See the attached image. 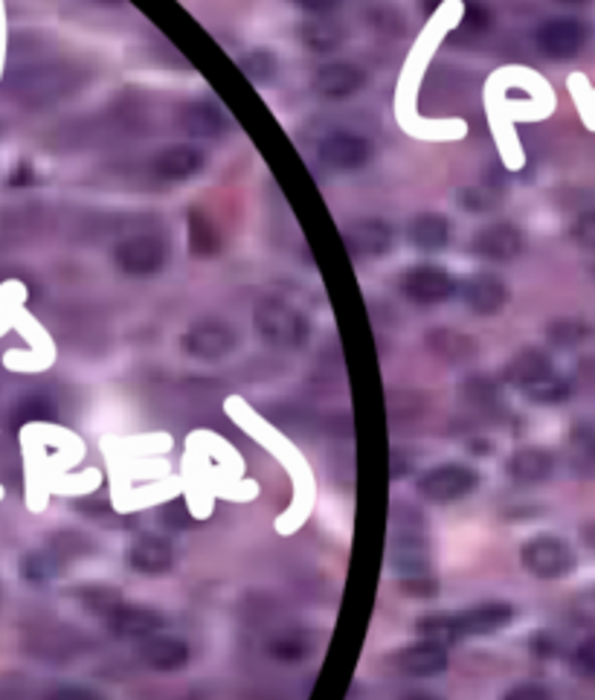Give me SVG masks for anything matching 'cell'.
<instances>
[{
  "label": "cell",
  "instance_id": "obj_1",
  "mask_svg": "<svg viewBox=\"0 0 595 700\" xmlns=\"http://www.w3.org/2000/svg\"><path fill=\"white\" fill-rule=\"evenodd\" d=\"M256 332L262 334V341L271 346H282V349H297L308 341V320L302 311L290 309L288 302L282 300H262L253 314Z\"/></svg>",
  "mask_w": 595,
  "mask_h": 700
},
{
  "label": "cell",
  "instance_id": "obj_2",
  "mask_svg": "<svg viewBox=\"0 0 595 700\" xmlns=\"http://www.w3.org/2000/svg\"><path fill=\"white\" fill-rule=\"evenodd\" d=\"M76 84L70 67L61 65H38L26 67L21 73L9 79V88L24 105H47V102L65 96Z\"/></svg>",
  "mask_w": 595,
  "mask_h": 700
},
{
  "label": "cell",
  "instance_id": "obj_3",
  "mask_svg": "<svg viewBox=\"0 0 595 700\" xmlns=\"http://www.w3.org/2000/svg\"><path fill=\"white\" fill-rule=\"evenodd\" d=\"M520 561L526 573H531L535 578L554 582V578H563V575L572 573L575 552L558 535H538V538H529V541L523 543Z\"/></svg>",
  "mask_w": 595,
  "mask_h": 700
},
{
  "label": "cell",
  "instance_id": "obj_4",
  "mask_svg": "<svg viewBox=\"0 0 595 700\" xmlns=\"http://www.w3.org/2000/svg\"><path fill=\"white\" fill-rule=\"evenodd\" d=\"M480 485V474L462 462H445V466L431 468L427 474L419 477V494L431 503H454L462 501Z\"/></svg>",
  "mask_w": 595,
  "mask_h": 700
},
{
  "label": "cell",
  "instance_id": "obj_5",
  "mask_svg": "<svg viewBox=\"0 0 595 700\" xmlns=\"http://www.w3.org/2000/svg\"><path fill=\"white\" fill-rule=\"evenodd\" d=\"M169 248L160 236L140 233L128 236L114 248V265L128 276H155L163 271Z\"/></svg>",
  "mask_w": 595,
  "mask_h": 700
},
{
  "label": "cell",
  "instance_id": "obj_6",
  "mask_svg": "<svg viewBox=\"0 0 595 700\" xmlns=\"http://www.w3.org/2000/svg\"><path fill=\"white\" fill-rule=\"evenodd\" d=\"M375 154L373 140L355 131H334L320 140V160L334 172H357L364 169Z\"/></svg>",
  "mask_w": 595,
  "mask_h": 700
},
{
  "label": "cell",
  "instance_id": "obj_7",
  "mask_svg": "<svg viewBox=\"0 0 595 700\" xmlns=\"http://www.w3.org/2000/svg\"><path fill=\"white\" fill-rule=\"evenodd\" d=\"M456 279L450 276V271L442 265H415L404 274V288L407 300L419 302V306H436V302L450 300L456 294Z\"/></svg>",
  "mask_w": 595,
  "mask_h": 700
},
{
  "label": "cell",
  "instance_id": "obj_8",
  "mask_svg": "<svg viewBox=\"0 0 595 700\" xmlns=\"http://www.w3.org/2000/svg\"><path fill=\"white\" fill-rule=\"evenodd\" d=\"M236 332L232 325L221 323V320H198L190 325V332L183 334V349L190 352L192 358L198 360H221L236 349Z\"/></svg>",
  "mask_w": 595,
  "mask_h": 700
},
{
  "label": "cell",
  "instance_id": "obj_9",
  "mask_svg": "<svg viewBox=\"0 0 595 700\" xmlns=\"http://www.w3.org/2000/svg\"><path fill=\"white\" fill-rule=\"evenodd\" d=\"M538 50L549 59H572L587 42V26L575 18H549L535 33Z\"/></svg>",
  "mask_w": 595,
  "mask_h": 700
},
{
  "label": "cell",
  "instance_id": "obj_10",
  "mask_svg": "<svg viewBox=\"0 0 595 700\" xmlns=\"http://www.w3.org/2000/svg\"><path fill=\"white\" fill-rule=\"evenodd\" d=\"M137 657L151 672H181L190 663V645L181 636L155 631L137 642Z\"/></svg>",
  "mask_w": 595,
  "mask_h": 700
},
{
  "label": "cell",
  "instance_id": "obj_11",
  "mask_svg": "<svg viewBox=\"0 0 595 700\" xmlns=\"http://www.w3.org/2000/svg\"><path fill=\"white\" fill-rule=\"evenodd\" d=\"M456 291H459L465 306L473 314H482V318H491L496 311H503L505 302H508V285L500 276L491 274H473L471 279L456 285Z\"/></svg>",
  "mask_w": 595,
  "mask_h": 700
},
{
  "label": "cell",
  "instance_id": "obj_12",
  "mask_svg": "<svg viewBox=\"0 0 595 700\" xmlns=\"http://www.w3.org/2000/svg\"><path fill=\"white\" fill-rule=\"evenodd\" d=\"M204 167H207V154L186 142L165 146L151 158V172L163 181H186V177L198 175Z\"/></svg>",
  "mask_w": 595,
  "mask_h": 700
},
{
  "label": "cell",
  "instance_id": "obj_13",
  "mask_svg": "<svg viewBox=\"0 0 595 700\" xmlns=\"http://www.w3.org/2000/svg\"><path fill=\"white\" fill-rule=\"evenodd\" d=\"M392 227L380 218H366V221H357L343 233V242H346L348 253L357 259H378L384 253H389L392 248Z\"/></svg>",
  "mask_w": 595,
  "mask_h": 700
},
{
  "label": "cell",
  "instance_id": "obj_14",
  "mask_svg": "<svg viewBox=\"0 0 595 700\" xmlns=\"http://www.w3.org/2000/svg\"><path fill=\"white\" fill-rule=\"evenodd\" d=\"M512 619H514V608L512 605H505V601H488V605L465 610V613H454L456 640H462V636L494 634V631L508 626Z\"/></svg>",
  "mask_w": 595,
  "mask_h": 700
},
{
  "label": "cell",
  "instance_id": "obj_15",
  "mask_svg": "<svg viewBox=\"0 0 595 700\" xmlns=\"http://www.w3.org/2000/svg\"><path fill=\"white\" fill-rule=\"evenodd\" d=\"M471 251L488 262H512L523 251V233L514 225H488L473 236Z\"/></svg>",
  "mask_w": 595,
  "mask_h": 700
},
{
  "label": "cell",
  "instance_id": "obj_16",
  "mask_svg": "<svg viewBox=\"0 0 595 700\" xmlns=\"http://www.w3.org/2000/svg\"><path fill=\"white\" fill-rule=\"evenodd\" d=\"M366 84V73L357 65L348 61H334V65L320 67L314 73V91L323 100H348L355 96Z\"/></svg>",
  "mask_w": 595,
  "mask_h": 700
},
{
  "label": "cell",
  "instance_id": "obj_17",
  "mask_svg": "<svg viewBox=\"0 0 595 700\" xmlns=\"http://www.w3.org/2000/svg\"><path fill=\"white\" fill-rule=\"evenodd\" d=\"M174 564L172 543L158 535H140L128 550V567L140 575H163Z\"/></svg>",
  "mask_w": 595,
  "mask_h": 700
},
{
  "label": "cell",
  "instance_id": "obj_18",
  "mask_svg": "<svg viewBox=\"0 0 595 700\" xmlns=\"http://www.w3.org/2000/svg\"><path fill=\"white\" fill-rule=\"evenodd\" d=\"M105 619H108V628L116 636H131V640H142V636L155 634V631L163 628V617L158 610L125 605V601H119Z\"/></svg>",
  "mask_w": 595,
  "mask_h": 700
},
{
  "label": "cell",
  "instance_id": "obj_19",
  "mask_svg": "<svg viewBox=\"0 0 595 700\" xmlns=\"http://www.w3.org/2000/svg\"><path fill=\"white\" fill-rule=\"evenodd\" d=\"M178 126L190 137H221L230 123H227L224 111L218 108L216 102L195 100L178 111Z\"/></svg>",
  "mask_w": 595,
  "mask_h": 700
},
{
  "label": "cell",
  "instance_id": "obj_20",
  "mask_svg": "<svg viewBox=\"0 0 595 700\" xmlns=\"http://www.w3.org/2000/svg\"><path fill=\"white\" fill-rule=\"evenodd\" d=\"M398 666L410 677H436L447 668V651L442 642L422 640L398 654Z\"/></svg>",
  "mask_w": 595,
  "mask_h": 700
},
{
  "label": "cell",
  "instance_id": "obj_21",
  "mask_svg": "<svg viewBox=\"0 0 595 700\" xmlns=\"http://www.w3.org/2000/svg\"><path fill=\"white\" fill-rule=\"evenodd\" d=\"M508 471L517 483H543L554 471V457L546 448H520L508 459Z\"/></svg>",
  "mask_w": 595,
  "mask_h": 700
},
{
  "label": "cell",
  "instance_id": "obj_22",
  "mask_svg": "<svg viewBox=\"0 0 595 700\" xmlns=\"http://www.w3.org/2000/svg\"><path fill=\"white\" fill-rule=\"evenodd\" d=\"M410 242L413 248L424 253L445 251L447 242H450V225H447L445 216L438 213H422L410 221Z\"/></svg>",
  "mask_w": 595,
  "mask_h": 700
},
{
  "label": "cell",
  "instance_id": "obj_23",
  "mask_svg": "<svg viewBox=\"0 0 595 700\" xmlns=\"http://www.w3.org/2000/svg\"><path fill=\"white\" fill-rule=\"evenodd\" d=\"M299 38H302V44H306L308 50L331 53L343 44L346 30H343L337 21H331V18H308L306 24L299 26Z\"/></svg>",
  "mask_w": 595,
  "mask_h": 700
},
{
  "label": "cell",
  "instance_id": "obj_24",
  "mask_svg": "<svg viewBox=\"0 0 595 700\" xmlns=\"http://www.w3.org/2000/svg\"><path fill=\"white\" fill-rule=\"evenodd\" d=\"M61 564H65V559H61L56 550L47 547V550H35L30 552V555H24V561H21V575H24L26 582L47 584L61 573Z\"/></svg>",
  "mask_w": 595,
  "mask_h": 700
},
{
  "label": "cell",
  "instance_id": "obj_25",
  "mask_svg": "<svg viewBox=\"0 0 595 700\" xmlns=\"http://www.w3.org/2000/svg\"><path fill=\"white\" fill-rule=\"evenodd\" d=\"M431 349L436 352V355H442L445 360H468L477 352V346H473L471 337H465V334L459 332H450V329H436V332H431Z\"/></svg>",
  "mask_w": 595,
  "mask_h": 700
},
{
  "label": "cell",
  "instance_id": "obj_26",
  "mask_svg": "<svg viewBox=\"0 0 595 700\" xmlns=\"http://www.w3.org/2000/svg\"><path fill=\"white\" fill-rule=\"evenodd\" d=\"M570 381H567V378H558L554 372H549V376L523 387V395L529 401H535V404H561L563 399H570Z\"/></svg>",
  "mask_w": 595,
  "mask_h": 700
},
{
  "label": "cell",
  "instance_id": "obj_27",
  "mask_svg": "<svg viewBox=\"0 0 595 700\" xmlns=\"http://www.w3.org/2000/svg\"><path fill=\"white\" fill-rule=\"evenodd\" d=\"M552 372V367H549V358H546L543 352H523L520 358L514 360L512 369H508V378H512L514 383H520V387H526V383L531 381H538V378L549 376Z\"/></svg>",
  "mask_w": 595,
  "mask_h": 700
},
{
  "label": "cell",
  "instance_id": "obj_28",
  "mask_svg": "<svg viewBox=\"0 0 595 700\" xmlns=\"http://www.w3.org/2000/svg\"><path fill=\"white\" fill-rule=\"evenodd\" d=\"M267 654H271L276 663H282V666H297V663H302V659L311 654V645H308L306 636L282 634L276 636V640H271Z\"/></svg>",
  "mask_w": 595,
  "mask_h": 700
},
{
  "label": "cell",
  "instance_id": "obj_29",
  "mask_svg": "<svg viewBox=\"0 0 595 700\" xmlns=\"http://www.w3.org/2000/svg\"><path fill=\"white\" fill-rule=\"evenodd\" d=\"M56 418V408L47 395H26L15 404V413H12V422L15 427L30 425V422H50Z\"/></svg>",
  "mask_w": 595,
  "mask_h": 700
},
{
  "label": "cell",
  "instance_id": "obj_30",
  "mask_svg": "<svg viewBox=\"0 0 595 700\" xmlns=\"http://www.w3.org/2000/svg\"><path fill=\"white\" fill-rule=\"evenodd\" d=\"M190 225H192L190 227L192 251L198 253V256H209V253H216L218 251V236L207 218L201 216V213H192Z\"/></svg>",
  "mask_w": 595,
  "mask_h": 700
},
{
  "label": "cell",
  "instance_id": "obj_31",
  "mask_svg": "<svg viewBox=\"0 0 595 700\" xmlns=\"http://www.w3.org/2000/svg\"><path fill=\"white\" fill-rule=\"evenodd\" d=\"M241 70L253 79V82L265 84L276 76V56L271 50H250L244 59H241Z\"/></svg>",
  "mask_w": 595,
  "mask_h": 700
},
{
  "label": "cell",
  "instance_id": "obj_32",
  "mask_svg": "<svg viewBox=\"0 0 595 700\" xmlns=\"http://www.w3.org/2000/svg\"><path fill=\"white\" fill-rule=\"evenodd\" d=\"M79 599H82L84 608L91 610V613H96V617H108L111 610L123 601L114 587H82V590H79Z\"/></svg>",
  "mask_w": 595,
  "mask_h": 700
},
{
  "label": "cell",
  "instance_id": "obj_33",
  "mask_svg": "<svg viewBox=\"0 0 595 700\" xmlns=\"http://www.w3.org/2000/svg\"><path fill=\"white\" fill-rule=\"evenodd\" d=\"M546 334H549V341H552L554 346L570 349V346H579V343L587 337V325L581 323V320H570V318L554 320V323H549Z\"/></svg>",
  "mask_w": 595,
  "mask_h": 700
},
{
  "label": "cell",
  "instance_id": "obj_34",
  "mask_svg": "<svg viewBox=\"0 0 595 700\" xmlns=\"http://www.w3.org/2000/svg\"><path fill=\"white\" fill-rule=\"evenodd\" d=\"M572 236H575V242L595 251V209L584 213V216L575 218V227H572Z\"/></svg>",
  "mask_w": 595,
  "mask_h": 700
},
{
  "label": "cell",
  "instance_id": "obj_35",
  "mask_svg": "<svg viewBox=\"0 0 595 700\" xmlns=\"http://www.w3.org/2000/svg\"><path fill=\"white\" fill-rule=\"evenodd\" d=\"M44 700H105L100 692H93L88 686H58L53 692L44 695Z\"/></svg>",
  "mask_w": 595,
  "mask_h": 700
},
{
  "label": "cell",
  "instance_id": "obj_36",
  "mask_svg": "<svg viewBox=\"0 0 595 700\" xmlns=\"http://www.w3.org/2000/svg\"><path fill=\"white\" fill-rule=\"evenodd\" d=\"M503 700H554L549 689L538 684H517L503 695Z\"/></svg>",
  "mask_w": 595,
  "mask_h": 700
},
{
  "label": "cell",
  "instance_id": "obj_37",
  "mask_svg": "<svg viewBox=\"0 0 595 700\" xmlns=\"http://www.w3.org/2000/svg\"><path fill=\"white\" fill-rule=\"evenodd\" d=\"M575 666H579L584 675L595 677V636L584 640L579 649H575Z\"/></svg>",
  "mask_w": 595,
  "mask_h": 700
},
{
  "label": "cell",
  "instance_id": "obj_38",
  "mask_svg": "<svg viewBox=\"0 0 595 700\" xmlns=\"http://www.w3.org/2000/svg\"><path fill=\"white\" fill-rule=\"evenodd\" d=\"M465 26H471V30L482 33V30L491 26V12H488L482 3H468V9H465Z\"/></svg>",
  "mask_w": 595,
  "mask_h": 700
},
{
  "label": "cell",
  "instance_id": "obj_39",
  "mask_svg": "<svg viewBox=\"0 0 595 700\" xmlns=\"http://www.w3.org/2000/svg\"><path fill=\"white\" fill-rule=\"evenodd\" d=\"M410 468H413V459H404L401 450L389 454V474H392V480H401V477L410 474Z\"/></svg>",
  "mask_w": 595,
  "mask_h": 700
},
{
  "label": "cell",
  "instance_id": "obj_40",
  "mask_svg": "<svg viewBox=\"0 0 595 700\" xmlns=\"http://www.w3.org/2000/svg\"><path fill=\"white\" fill-rule=\"evenodd\" d=\"M299 9H306L311 15H329L331 9L337 7L340 0H294Z\"/></svg>",
  "mask_w": 595,
  "mask_h": 700
},
{
  "label": "cell",
  "instance_id": "obj_41",
  "mask_svg": "<svg viewBox=\"0 0 595 700\" xmlns=\"http://www.w3.org/2000/svg\"><path fill=\"white\" fill-rule=\"evenodd\" d=\"M462 207L471 209V213H482V209H488V198L482 195V190H465Z\"/></svg>",
  "mask_w": 595,
  "mask_h": 700
},
{
  "label": "cell",
  "instance_id": "obj_42",
  "mask_svg": "<svg viewBox=\"0 0 595 700\" xmlns=\"http://www.w3.org/2000/svg\"><path fill=\"white\" fill-rule=\"evenodd\" d=\"M581 535H584V541L590 543V550H595V520L593 524L584 526V529H581Z\"/></svg>",
  "mask_w": 595,
  "mask_h": 700
},
{
  "label": "cell",
  "instance_id": "obj_43",
  "mask_svg": "<svg viewBox=\"0 0 595 700\" xmlns=\"http://www.w3.org/2000/svg\"><path fill=\"white\" fill-rule=\"evenodd\" d=\"M401 700H442L438 695H431V692H413V695H404Z\"/></svg>",
  "mask_w": 595,
  "mask_h": 700
},
{
  "label": "cell",
  "instance_id": "obj_44",
  "mask_svg": "<svg viewBox=\"0 0 595 700\" xmlns=\"http://www.w3.org/2000/svg\"><path fill=\"white\" fill-rule=\"evenodd\" d=\"M561 3H570V7H579V3H587V0H561Z\"/></svg>",
  "mask_w": 595,
  "mask_h": 700
}]
</instances>
